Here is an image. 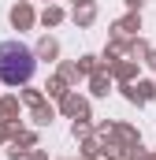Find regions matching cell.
<instances>
[{"instance_id":"6da1fadb","label":"cell","mask_w":156,"mask_h":160,"mask_svg":"<svg viewBox=\"0 0 156 160\" xmlns=\"http://www.w3.org/2000/svg\"><path fill=\"white\" fill-rule=\"evenodd\" d=\"M34 75V52L19 41H4L0 45V78L7 86H19V82H30Z\"/></svg>"}]
</instances>
